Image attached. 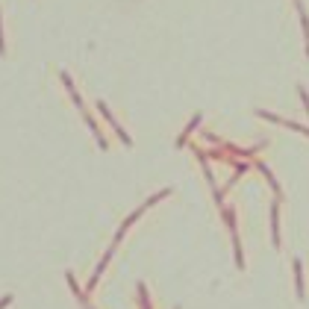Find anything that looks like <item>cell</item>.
<instances>
[{
    "label": "cell",
    "mask_w": 309,
    "mask_h": 309,
    "mask_svg": "<svg viewBox=\"0 0 309 309\" xmlns=\"http://www.w3.org/2000/svg\"><path fill=\"white\" fill-rule=\"evenodd\" d=\"M97 109H100V115H103V118H106V121H109V124L115 127V133H118V136H121V141H124V144H130V136H127V133H124V130H121L118 124H115V118H112V115H109V109H106L103 103H97Z\"/></svg>",
    "instance_id": "obj_1"
},
{
    "label": "cell",
    "mask_w": 309,
    "mask_h": 309,
    "mask_svg": "<svg viewBox=\"0 0 309 309\" xmlns=\"http://www.w3.org/2000/svg\"><path fill=\"white\" fill-rule=\"evenodd\" d=\"M9 300H12V297H9V294H6V297H3V300H0V309H6V303H9Z\"/></svg>",
    "instance_id": "obj_3"
},
{
    "label": "cell",
    "mask_w": 309,
    "mask_h": 309,
    "mask_svg": "<svg viewBox=\"0 0 309 309\" xmlns=\"http://www.w3.org/2000/svg\"><path fill=\"white\" fill-rule=\"evenodd\" d=\"M294 283H297V297H303V271H300V262H294Z\"/></svg>",
    "instance_id": "obj_2"
},
{
    "label": "cell",
    "mask_w": 309,
    "mask_h": 309,
    "mask_svg": "<svg viewBox=\"0 0 309 309\" xmlns=\"http://www.w3.org/2000/svg\"><path fill=\"white\" fill-rule=\"evenodd\" d=\"M6 47H3V30H0V53H3Z\"/></svg>",
    "instance_id": "obj_4"
}]
</instances>
